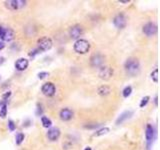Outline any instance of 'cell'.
Listing matches in <instances>:
<instances>
[{"mask_svg": "<svg viewBox=\"0 0 160 150\" xmlns=\"http://www.w3.org/2000/svg\"><path fill=\"white\" fill-rule=\"evenodd\" d=\"M26 5L25 0H9L5 1V6L10 10H18Z\"/></svg>", "mask_w": 160, "mask_h": 150, "instance_id": "4", "label": "cell"}, {"mask_svg": "<svg viewBox=\"0 0 160 150\" xmlns=\"http://www.w3.org/2000/svg\"><path fill=\"white\" fill-rule=\"evenodd\" d=\"M4 47H5V44H4L3 41H0V50H2Z\"/></svg>", "mask_w": 160, "mask_h": 150, "instance_id": "29", "label": "cell"}, {"mask_svg": "<svg viewBox=\"0 0 160 150\" xmlns=\"http://www.w3.org/2000/svg\"><path fill=\"white\" fill-rule=\"evenodd\" d=\"M124 68L128 75L130 76H135L140 72V63L138 61V59L136 58H128L125 61L124 64Z\"/></svg>", "mask_w": 160, "mask_h": 150, "instance_id": "1", "label": "cell"}, {"mask_svg": "<svg viewBox=\"0 0 160 150\" xmlns=\"http://www.w3.org/2000/svg\"><path fill=\"white\" fill-rule=\"evenodd\" d=\"M157 100H158V98H157V96H155V99H154V102H155V105H157V104H158V102H157Z\"/></svg>", "mask_w": 160, "mask_h": 150, "instance_id": "32", "label": "cell"}, {"mask_svg": "<svg viewBox=\"0 0 160 150\" xmlns=\"http://www.w3.org/2000/svg\"><path fill=\"white\" fill-rule=\"evenodd\" d=\"M151 78L153 79V81L155 83L158 82V70L157 69H155L152 73H151Z\"/></svg>", "mask_w": 160, "mask_h": 150, "instance_id": "23", "label": "cell"}, {"mask_svg": "<svg viewBox=\"0 0 160 150\" xmlns=\"http://www.w3.org/2000/svg\"><path fill=\"white\" fill-rule=\"evenodd\" d=\"M153 136H154L153 126L151 125V124H147V125H146V130H145V137H146V140H147L148 146H150L151 142H152Z\"/></svg>", "mask_w": 160, "mask_h": 150, "instance_id": "15", "label": "cell"}, {"mask_svg": "<svg viewBox=\"0 0 160 150\" xmlns=\"http://www.w3.org/2000/svg\"><path fill=\"white\" fill-rule=\"evenodd\" d=\"M4 61H5V58L2 57V56H0V65H2L3 63H4Z\"/></svg>", "mask_w": 160, "mask_h": 150, "instance_id": "28", "label": "cell"}, {"mask_svg": "<svg viewBox=\"0 0 160 150\" xmlns=\"http://www.w3.org/2000/svg\"><path fill=\"white\" fill-rule=\"evenodd\" d=\"M131 92H132V87H131V86H127V87H125L123 89V92H122L123 97L127 98L128 96H130Z\"/></svg>", "mask_w": 160, "mask_h": 150, "instance_id": "21", "label": "cell"}, {"mask_svg": "<svg viewBox=\"0 0 160 150\" xmlns=\"http://www.w3.org/2000/svg\"><path fill=\"white\" fill-rule=\"evenodd\" d=\"M16 140V144L17 145H20L22 142H23V140H24V134L23 133H18L16 135V138H15Z\"/></svg>", "mask_w": 160, "mask_h": 150, "instance_id": "22", "label": "cell"}, {"mask_svg": "<svg viewBox=\"0 0 160 150\" xmlns=\"http://www.w3.org/2000/svg\"><path fill=\"white\" fill-rule=\"evenodd\" d=\"M89 49H90V44L85 39H78L74 43L75 52H77L79 54H86L89 51Z\"/></svg>", "mask_w": 160, "mask_h": 150, "instance_id": "2", "label": "cell"}, {"mask_svg": "<svg viewBox=\"0 0 160 150\" xmlns=\"http://www.w3.org/2000/svg\"><path fill=\"white\" fill-rule=\"evenodd\" d=\"M60 129L57 128V127H53V128H50L47 132V138L50 140V141H56L58 140V138L60 137Z\"/></svg>", "mask_w": 160, "mask_h": 150, "instance_id": "11", "label": "cell"}, {"mask_svg": "<svg viewBox=\"0 0 160 150\" xmlns=\"http://www.w3.org/2000/svg\"><path fill=\"white\" fill-rule=\"evenodd\" d=\"M113 23L115 27H117L118 29H123L127 24V18L125 17V15L122 14V13H119V14H117L114 17Z\"/></svg>", "mask_w": 160, "mask_h": 150, "instance_id": "6", "label": "cell"}, {"mask_svg": "<svg viewBox=\"0 0 160 150\" xmlns=\"http://www.w3.org/2000/svg\"><path fill=\"white\" fill-rule=\"evenodd\" d=\"M3 29H4V27L0 26V36H1V34H2V32H3Z\"/></svg>", "mask_w": 160, "mask_h": 150, "instance_id": "31", "label": "cell"}, {"mask_svg": "<svg viewBox=\"0 0 160 150\" xmlns=\"http://www.w3.org/2000/svg\"><path fill=\"white\" fill-rule=\"evenodd\" d=\"M8 128H9L10 131H14V130H15L16 125H15V123H14V122H13L12 120H9V121H8Z\"/></svg>", "mask_w": 160, "mask_h": 150, "instance_id": "25", "label": "cell"}, {"mask_svg": "<svg viewBox=\"0 0 160 150\" xmlns=\"http://www.w3.org/2000/svg\"><path fill=\"white\" fill-rule=\"evenodd\" d=\"M142 31L146 36H149V37L150 36H154L157 33V25L153 23V22H148L143 26Z\"/></svg>", "mask_w": 160, "mask_h": 150, "instance_id": "7", "label": "cell"}, {"mask_svg": "<svg viewBox=\"0 0 160 150\" xmlns=\"http://www.w3.org/2000/svg\"><path fill=\"white\" fill-rule=\"evenodd\" d=\"M103 63H104V56L101 55L99 53L94 54V55H92L90 57V65L92 67H94V68L101 67Z\"/></svg>", "mask_w": 160, "mask_h": 150, "instance_id": "9", "label": "cell"}, {"mask_svg": "<svg viewBox=\"0 0 160 150\" xmlns=\"http://www.w3.org/2000/svg\"><path fill=\"white\" fill-rule=\"evenodd\" d=\"M60 119L63 121H69L73 116V112L69 108H63L59 113Z\"/></svg>", "mask_w": 160, "mask_h": 150, "instance_id": "14", "label": "cell"}, {"mask_svg": "<svg viewBox=\"0 0 160 150\" xmlns=\"http://www.w3.org/2000/svg\"><path fill=\"white\" fill-rule=\"evenodd\" d=\"M41 91L42 93L45 95L47 97H51L53 95L55 94L56 92V88H55V85L53 84L52 82H47L45 84H43L42 88H41Z\"/></svg>", "mask_w": 160, "mask_h": 150, "instance_id": "8", "label": "cell"}, {"mask_svg": "<svg viewBox=\"0 0 160 150\" xmlns=\"http://www.w3.org/2000/svg\"><path fill=\"white\" fill-rule=\"evenodd\" d=\"M111 92V88L107 85H102L97 89V93H98L100 96H106V95L110 94Z\"/></svg>", "mask_w": 160, "mask_h": 150, "instance_id": "17", "label": "cell"}, {"mask_svg": "<svg viewBox=\"0 0 160 150\" xmlns=\"http://www.w3.org/2000/svg\"><path fill=\"white\" fill-rule=\"evenodd\" d=\"M82 34H83V28H82L81 25L76 24L69 29V35H70V37L73 38V39L79 38Z\"/></svg>", "mask_w": 160, "mask_h": 150, "instance_id": "10", "label": "cell"}, {"mask_svg": "<svg viewBox=\"0 0 160 150\" xmlns=\"http://www.w3.org/2000/svg\"><path fill=\"white\" fill-rule=\"evenodd\" d=\"M109 130L110 129L108 128V127H104V128H101L99 130H97L95 132V134H94V136H101L103 134H107L109 132Z\"/></svg>", "mask_w": 160, "mask_h": 150, "instance_id": "19", "label": "cell"}, {"mask_svg": "<svg viewBox=\"0 0 160 150\" xmlns=\"http://www.w3.org/2000/svg\"><path fill=\"white\" fill-rule=\"evenodd\" d=\"M29 62L26 58H19L15 62V68L18 71H23L28 67Z\"/></svg>", "mask_w": 160, "mask_h": 150, "instance_id": "13", "label": "cell"}, {"mask_svg": "<svg viewBox=\"0 0 160 150\" xmlns=\"http://www.w3.org/2000/svg\"><path fill=\"white\" fill-rule=\"evenodd\" d=\"M48 75H49L48 72H40V73H38V78L39 79H44Z\"/></svg>", "mask_w": 160, "mask_h": 150, "instance_id": "26", "label": "cell"}, {"mask_svg": "<svg viewBox=\"0 0 160 150\" xmlns=\"http://www.w3.org/2000/svg\"><path fill=\"white\" fill-rule=\"evenodd\" d=\"M10 95H11V92H10V91H8V92H6L5 94H3V95H2L3 100H7L8 98L10 97Z\"/></svg>", "mask_w": 160, "mask_h": 150, "instance_id": "27", "label": "cell"}, {"mask_svg": "<svg viewBox=\"0 0 160 150\" xmlns=\"http://www.w3.org/2000/svg\"><path fill=\"white\" fill-rule=\"evenodd\" d=\"M132 114H133V112H132V111H125V112H123L122 114L117 118V120H116V124H117V125H119V124L123 123V122L125 121V120H127L128 118H130Z\"/></svg>", "mask_w": 160, "mask_h": 150, "instance_id": "16", "label": "cell"}, {"mask_svg": "<svg viewBox=\"0 0 160 150\" xmlns=\"http://www.w3.org/2000/svg\"><path fill=\"white\" fill-rule=\"evenodd\" d=\"M113 72H114L113 68H111L109 66H103L99 69L98 76L103 80H109L113 76Z\"/></svg>", "mask_w": 160, "mask_h": 150, "instance_id": "5", "label": "cell"}, {"mask_svg": "<svg viewBox=\"0 0 160 150\" xmlns=\"http://www.w3.org/2000/svg\"><path fill=\"white\" fill-rule=\"evenodd\" d=\"M84 150H92V149H91V147H89V146H88V147H86V148L84 149Z\"/></svg>", "mask_w": 160, "mask_h": 150, "instance_id": "33", "label": "cell"}, {"mask_svg": "<svg viewBox=\"0 0 160 150\" xmlns=\"http://www.w3.org/2000/svg\"><path fill=\"white\" fill-rule=\"evenodd\" d=\"M52 40L48 37H41L38 39L37 45H38V50L39 51H47L52 47Z\"/></svg>", "mask_w": 160, "mask_h": 150, "instance_id": "3", "label": "cell"}, {"mask_svg": "<svg viewBox=\"0 0 160 150\" xmlns=\"http://www.w3.org/2000/svg\"><path fill=\"white\" fill-rule=\"evenodd\" d=\"M120 3H128L129 2V0H119Z\"/></svg>", "mask_w": 160, "mask_h": 150, "instance_id": "30", "label": "cell"}, {"mask_svg": "<svg viewBox=\"0 0 160 150\" xmlns=\"http://www.w3.org/2000/svg\"><path fill=\"white\" fill-rule=\"evenodd\" d=\"M149 99H150V97L149 96H145V97H143L141 99V102H140V107L142 108V107H144L146 104L148 103V101H149Z\"/></svg>", "mask_w": 160, "mask_h": 150, "instance_id": "24", "label": "cell"}, {"mask_svg": "<svg viewBox=\"0 0 160 150\" xmlns=\"http://www.w3.org/2000/svg\"><path fill=\"white\" fill-rule=\"evenodd\" d=\"M14 36H15L14 31H13L12 29H10V28H4L1 36H0V38H1L3 41L9 42V41H11V40L14 39Z\"/></svg>", "mask_w": 160, "mask_h": 150, "instance_id": "12", "label": "cell"}, {"mask_svg": "<svg viewBox=\"0 0 160 150\" xmlns=\"http://www.w3.org/2000/svg\"><path fill=\"white\" fill-rule=\"evenodd\" d=\"M41 122H42L43 127H45V128H48V127H50L52 125V121L46 116H42L41 117Z\"/></svg>", "mask_w": 160, "mask_h": 150, "instance_id": "18", "label": "cell"}, {"mask_svg": "<svg viewBox=\"0 0 160 150\" xmlns=\"http://www.w3.org/2000/svg\"><path fill=\"white\" fill-rule=\"evenodd\" d=\"M6 115H7V105H6V103H4L1 106V109H0V117L5 118Z\"/></svg>", "mask_w": 160, "mask_h": 150, "instance_id": "20", "label": "cell"}]
</instances>
